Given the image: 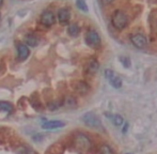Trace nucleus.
Here are the masks:
<instances>
[{"instance_id": "nucleus-12", "label": "nucleus", "mask_w": 157, "mask_h": 154, "mask_svg": "<svg viewBox=\"0 0 157 154\" xmlns=\"http://www.w3.org/2000/svg\"><path fill=\"white\" fill-rule=\"evenodd\" d=\"M99 69V64L95 59H91L88 63V67H87V71L88 73L90 74H95Z\"/></svg>"}, {"instance_id": "nucleus-6", "label": "nucleus", "mask_w": 157, "mask_h": 154, "mask_svg": "<svg viewBox=\"0 0 157 154\" xmlns=\"http://www.w3.org/2000/svg\"><path fill=\"white\" fill-rule=\"evenodd\" d=\"M130 42H132V45L138 48V49H143V48H145V46H147V40L145 38L144 34H142V33L132 34V36L130 37Z\"/></svg>"}, {"instance_id": "nucleus-11", "label": "nucleus", "mask_w": 157, "mask_h": 154, "mask_svg": "<svg viewBox=\"0 0 157 154\" xmlns=\"http://www.w3.org/2000/svg\"><path fill=\"white\" fill-rule=\"evenodd\" d=\"M40 41H41V39H40L37 36L32 34V33H29L25 37V42L28 46H33V47H34V46L39 45Z\"/></svg>"}, {"instance_id": "nucleus-10", "label": "nucleus", "mask_w": 157, "mask_h": 154, "mask_svg": "<svg viewBox=\"0 0 157 154\" xmlns=\"http://www.w3.org/2000/svg\"><path fill=\"white\" fill-rule=\"evenodd\" d=\"M30 50L25 44H18V58L21 61H24L29 57Z\"/></svg>"}, {"instance_id": "nucleus-14", "label": "nucleus", "mask_w": 157, "mask_h": 154, "mask_svg": "<svg viewBox=\"0 0 157 154\" xmlns=\"http://www.w3.org/2000/svg\"><path fill=\"white\" fill-rule=\"evenodd\" d=\"M67 32L71 37H77L80 32V28L77 24H72V25L68 26V29H67Z\"/></svg>"}, {"instance_id": "nucleus-2", "label": "nucleus", "mask_w": 157, "mask_h": 154, "mask_svg": "<svg viewBox=\"0 0 157 154\" xmlns=\"http://www.w3.org/2000/svg\"><path fill=\"white\" fill-rule=\"evenodd\" d=\"M82 122L87 124L88 126L93 127V129H98L101 126V121L99 118L95 115L94 113H87L82 116Z\"/></svg>"}, {"instance_id": "nucleus-18", "label": "nucleus", "mask_w": 157, "mask_h": 154, "mask_svg": "<svg viewBox=\"0 0 157 154\" xmlns=\"http://www.w3.org/2000/svg\"><path fill=\"white\" fill-rule=\"evenodd\" d=\"M99 153L101 154H113V150H112L108 144H104V146L101 147Z\"/></svg>"}, {"instance_id": "nucleus-5", "label": "nucleus", "mask_w": 157, "mask_h": 154, "mask_svg": "<svg viewBox=\"0 0 157 154\" xmlns=\"http://www.w3.org/2000/svg\"><path fill=\"white\" fill-rule=\"evenodd\" d=\"M105 76H106V78L108 79V81L110 83V85L113 88L120 89V88L122 87V79H121V77H119L113 71H111V70H106Z\"/></svg>"}, {"instance_id": "nucleus-7", "label": "nucleus", "mask_w": 157, "mask_h": 154, "mask_svg": "<svg viewBox=\"0 0 157 154\" xmlns=\"http://www.w3.org/2000/svg\"><path fill=\"white\" fill-rule=\"evenodd\" d=\"M56 23V17L52 11H45L41 15V24L47 27H52Z\"/></svg>"}, {"instance_id": "nucleus-1", "label": "nucleus", "mask_w": 157, "mask_h": 154, "mask_svg": "<svg viewBox=\"0 0 157 154\" xmlns=\"http://www.w3.org/2000/svg\"><path fill=\"white\" fill-rule=\"evenodd\" d=\"M111 24L116 29L123 30L128 25V17L124 12L121 10H117L111 16Z\"/></svg>"}, {"instance_id": "nucleus-4", "label": "nucleus", "mask_w": 157, "mask_h": 154, "mask_svg": "<svg viewBox=\"0 0 157 154\" xmlns=\"http://www.w3.org/2000/svg\"><path fill=\"white\" fill-rule=\"evenodd\" d=\"M75 142H76L77 149L82 151V152L88 151L90 149V147H91V141H90V139L87 137V136L82 135V134H79V135L76 136Z\"/></svg>"}, {"instance_id": "nucleus-3", "label": "nucleus", "mask_w": 157, "mask_h": 154, "mask_svg": "<svg viewBox=\"0 0 157 154\" xmlns=\"http://www.w3.org/2000/svg\"><path fill=\"white\" fill-rule=\"evenodd\" d=\"M86 43L92 48H98L101 46V37L94 30H91L86 36Z\"/></svg>"}, {"instance_id": "nucleus-15", "label": "nucleus", "mask_w": 157, "mask_h": 154, "mask_svg": "<svg viewBox=\"0 0 157 154\" xmlns=\"http://www.w3.org/2000/svg\"><path fill=\"white\" fill-rule=\"evenodd\" d=\"M0 109L10 113V111L13 110V105L10 104L9 102H0Z\"/></svg>"}, {"instance_id": "nucleus-13", "label": "nucleus", "mask_w": 157, "mask_h": 154, "mask_svg": "<svg viewBox=\"0 0 157 154\" xmlns=\"http://www.w3.org/2000/svg\"><path fill=\"white\" fill-rule=\"evenodd\" d=\"M75 88H76V91L81 94H85L89 91V86H88V83H86L85 81H78Z\"/></svg>"}, {"instance_id": "nucleus-21", "label": "nucleus", "mask_w": 157, "mask_h": 154, "mask_svg": "<svg viewBox=\"0 0 157 154\" xmlns=\"http://www.w3.org/2000/svg\"><path fill=\"white\" fill-rule=\"evenodd\" d=\"M127 154H130V153H127Z\"/></svg>"}, {"instance_id": "nucleus-9", "label": "nucleus", "mask_w": 157, "mask_h": 154, "mask_svg": "<svg viewBox=\"0 0 157 154\" xmlns=\"http://www.w3.org/2000/svg\"><path fill=\"white\" fill-rule=\"evenodd\" d=\"M64 125H65V123L60 120H48L42 124V127L44 129H56L63 127Z\"/></svg>"}, {"instance_id": "nucleus-16", "label": "nucleus", "mask_w": 157, "mask_h": 154, "mask_svg": "<svg viewBox=\"0 0 157 154\" xmlns=\"http://www.w3.org/2000/svg\"><path fill=\"white\" fill-rule=\"evenodd\" d=\"M76 6L79 10L83 11V12H88V6L85 0H76Z\"/></svg>"}, {"instance_id": "nucleus-19", "label": "nucleus", "mask_w": 157, "mask_h": 154, "mask_svg": "<svg viewBox=\"0 0 157 154\" xmlns=\"http://www.w3.org/2000/svg\"><path fill=\"white\" fill-rule=\"evenodd\" d=\"M113 1L114 0H101V3H103L104 6H108V4H111Z\"/></svg>"}, {"instance_id": "nucleus-17", "label": "nucleus", "mask_w": 157, "mask_h": 154, "mask_svg": "<svg viewBox=\"0 0 157 154\" xmlns=\"http://www.w3.org/2000/svg\"><path fill=\"white\" fill-rule=\"evenodd\" d=\"M112 122H113V124L117 125V126H120L121 124H123L124 120H123L122 116H120V115H114L113 117H112Z\"/></svg>"}, {"instance_id": "nucleus-20", "label": "nucleus", "mask_w": 157, "mask_h": 154, "mask_svg": "<svg viewBox=\"0 0 157 154\" xmlns=\"http://www.w3.org/2000/svg\"><path fill=\"white\" fill-rule=\"evenodd\" d=\"M2 2H3V0H0V4H1V3H2Z\"/></svg>"}, {"instance_id": "nucleus-8", "label": "nucleus", "mask_w": 157, "mask_h": 154, "mask_svg": "<svg viewBox=\"0 0 157 154\" xmlns=\"http://www.w3.org/2000/svg\"><path fill=\"white\" fill-rule=\"evenodd\" d=\"M58 19L61 25H67L71 19V11L67 8H62L58 12Z\"/></svg>"}]
</instances>
